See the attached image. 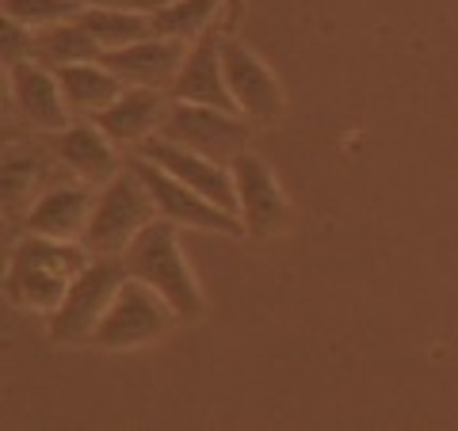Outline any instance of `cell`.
I'll return each mask as SVG.
<instances>
[{"label": "cell", "mask_w": 458, "mask_h": 431, "mask_svg": "<svg viewBox=\"0 0 458 431\" xmlns=\"http://www.w3.org/2000/svg\"><path fill=\"white\" fill-rule=\"evenodd\" d=\"M92 264V252L84 241H57L42 233H20L8 252L4 267V298L23 313H50L62 306L84 267Z\"/></svg>", "instance_id": "6da1fadb"}, {"label": "cell", "mask_w": 458, "mask_h": 431, "mask_svg": "<svg viewBox=\"0 0 458 431\" xmlns=\"http://www.w3.org/2000/svg\"><path fill=\"white\" fill-rule=\"evenodd\" d=\"M176 229H180L176 222L157 214V218L126 244L123 264L134 279L149 283L153 291L176 309L180 325H195V321H203V313H207V298H203V286H199L191 264H188V256L180 249Z\"/></svg>", "instance_id": "7a4b0ae2"}, {"label": "cell", "mask_w": 458, "mask_h": 431, "mask_svg": "<svg viewBox=\"0 0 458 431\" xmlns=\"http://www.w3.org/2000/svg\"><path fill=\"white\" fill-rule=\"evenodd\" d=\"M157 218L153 195L141 183L138 172L126 165L119 176H111L107 183L96 188L92 199V214H89V229H84V244L92 256H123L141 229Z\"/></svg>", "instance_id": "3957f363"}, {"label": "cell", "mask_w": 458, "mask_h": 431, "mask_svg": "<svg viewBox=\"0 0 458 431\" xmlns=\"http://www.w3.org/2000/svg\"><path fill=\"white\" fill-rule=\"evenodd\" d=\"M180 325L176 309L141 279H126L114 294L111 309L104 313V321L92 333V348L99 351H134V348H149V343L165 340L172 328Z\"/></svg>", "instance_id": "277c9868"}, {"label": "cell", "mask_w": 458, "mask_h": 431, "mask_svg": "<svg viewBox=\"0 0 458 431\" xmlns=\"http://www.w3.org/2000/svg\"><path fill=\"white\" fill-rule=\"evenodd\" d=\"M126 279H131V271H126L123 256H92V264L69 283L62 306L50 313V340L69 343V348L89 343Z\"/></svg>", "instance_id": "5b68a950"}, {"label": "cell", "mask_w": 458, "mask_h": 431, "mask_svg": "<svg viewBox=\"0 0 458 431\" xmlns=\"http://www.w3.org/2000/svg\"><path fill=\"white\" fill-rule=\"evenodd\" d=\"M252 126L241 111H225V107H210V104H183L172 99V107L165 114V126L157 134H165L180 146H188L195 153L210 156L214 165L233 168V161L249 149L252 141Z\"/></svg>", "instance_id": "8992f818"}, {"label": "cell", "mask_w": 458, "mask_h": 431, "mask_svg": "<svg viewBox=\"0 0 458 431\" xmlns=\"http://www.w3.org/2000/svg\"><path fill=\"white\" fill-rule=\"evenodd\" d=\"M222 65H225V84L237 111L256 126H276L286 114V92L276 77V69L237 35L222 38Z\"/></svg>", "instance_id": "52a82bcc"}, {"label": "cell", "mask_w": 458, "mask_h": 431, "mask_svg": "<svg viewBox=\"0 0 458 431\" xmlns=\"http://www.w3.org/2000/svg\"><path fill=\"white\" fill-rule=\"evenodd\" d=\"M126 165H131L141 176V183L149 188L153 207H157L161 218L176 222V225H188V229H203V233H225V237H241V233H245V225H241L237 214H229L225 207L210 203L207 195H199L183 180L168 176L165 168H157L153 161H146V156L134 153Z\"/></svg>", "instance_id": "ba28073f"}, {"label": "cell", "mask_w": 458, "mask_h": 431, "mask_svg": "<svg viewBox=\"0 0 458 431\" xmlns=\"http://www.w3.org/2000/svg\"><path fill=\"white\" fill-rule=\"evenodd\" d=\"M233 183H237V218L245 225L249 237H276L291 225L294 210L286 203L276 172L264 156L241 153L233 161Z\"/></svg>", "instance_id": "9c48e42d"}, {"label": "cell", "mask_w": 458, "mask_h": 431, "mask_svg": "<svg viewBox=\"0 0 458 431\" xmlns=\"http://www.w3.org/2000/svg\"><path fill=\"white\" fill-rule=\"evenodd\" d=\"M138 156H146L153 161L157 168H165L168 176L183 180L188 188H195L199 195H207L210 203L225 207L229 214H237V183H233V168L225 165H214L210 156L195 153L188 146H180V141H172L165 134H149L141 146H134Z\"/></svg>", "instance_id": "30bf717a"}, {"label": "cell", "mask_w": 458, "mask_h": 431, "mask_svg": "<svg viewBox=\"0 0 458 431\" xmlns=\"http://www.w3.org/2000/svg\"><path fill=\"white\" fill-rule=\"evenodd\" d=\"M8 73V99L16 104L20 119L31 126V131H42V134H57L65 131L69 123L77 119L73 111L65 104V92H62V80L50 65L35 62V57H27V62H16Z\"/></svg>", "instance_id": "8fae6325"}, {"label": "cell", "mask_w": 458, "mask_h": 431, "mask_svg": "<svg viewBox=\"0 0 458 431\" xmlns=\"http://www.w3.org/2000/svg\"><path fill=\"white\" fill-rule=\"evenodd\" d=\"M188 46L191 42L153 35V38L131 42V46L104 50L99 62H104L123 84H131V89H165V92H172L183 57H188Z\"/></svg>", "instance_id": "7c38bea8"}, {"label": "cell", "mask_w": 458, "mask_h": 431, "mask_svg": "<svg viewBox=\"0 0 458 431\" xmlns=\"http://www.w3.org/2000/svg\"><path fill=\"white\" fill-rule=\"evenodd\" d=\"M92 183L73 180L54 183L47 188L20 218V233H42V237H57V241H81L89 229V214H92Z\"/></svg>", "instance_id": "4fadbf2b"}, {"label": "cell", "mask_w": 458, "mask_h": 431, "mask_svg": "<svg viewBox=\"0 0 458 431\" xmlns=\"http://www.w3.org/2000/svg\"><path fill=\"white\" fill-rule=\"evenodd\" d=\"M50 146L57 153V165L73 180H84V183H92V188L107 183L111 176H119L126 168L119 161V146H114L92 119H73L65 131L50 134Z\"/></svg>", "instance_id": "5bb4252c"}, {"label": "cell", "mask_w": 458, "mask_h": 431, "mask_svg": "<svg viewBox=\"0 0 458 431\" xmlns=\"http://www.w3.org/2000/svg\"><path fill=\"white\" fill-rule=\"evenodd\" d=\"M222 38H225V27H210L207 35H199L191 42L188 57H183V65H180V77H176V84H172V92H168L172 99L237 111L233 96H229V84H225Z\"/></svg>", "instance_id": "9a60e30c"}, {"label": "cell", "mask_w": 458, "mask_h": 431, "mask_svg": "<svg viewBox=\"0 0 458 431\" xmlns=\"http://www.w3.org/2000/svg\"><path fill=\"white\" fill-rule=\"evenodd\" d=\"M172 107V96L165 89H126L119 92V99H114L111 107H104L96 114V126L104 131L114 146H141L149 134H157L165 126V114Z\"/></svg>", "instance_id": "2e32d148"}, {"label": "cell", "mask_w": 458, "mask_h": 431, "mask_svg": "<svg viewBox=\"0 0 458 431\" xmlns=\"http://www.w3.org/2000/svg\"><path fill=\"white\" fill-rule=\"evenodd\" d=\"M50 161H57L54 146H38V141H8L4 146V210L8 218H23V210L47 191L42 183L50 176Z\"/></svg>", "instance_id": "e0dca14e"}, {"label": "cell", "mask_w": 458, "mask_h": 431, "mask_svg": "<svg viewBox=\"0 0 458 431\" xmlns=\"http://www.w3.org/2000/svg\"><path fill=\"white\" fill-rule=\"evenodd\" d=\"M54 73L62 80L65 104L77 119H96V114L104 107H111L114 99H119V92L126 89L104 62H73V65L54 69Z\"/></svg>", "instance_id": "ac0fdd59"}, {"label": "cell", "mask_w": 458, "mask_h": 431, "mask_svg": "<svg viewBox=\"0 0 458 431\" xmlns=\"http://www.w3.org/2000/svg\"><path fill=\"white\" fill-rule=\"evenodd\" d=\"M31 57L42 65H50V69H62V65H73V62H99V57H104V46H99V38L81 23V16H73V20L38 27Z\"/></svg>", "instance_id": "d6986e66"}, {"label": "cell", "mask_w": 458, "mask_h": 431, "mask_svg": "<svg viewBox=\"0 0 458 431\" xmlns=\"http://www.w3.org/2000/svg\"><path fill=\"white\" fill-rule=\"evenodd\" d=\"M218 16H225V0H168L165 8L149 12V23L161 38L195 42L210 27H218Z\"/></svg>", "instance_id": "ffe728a7"}, {"label": "cell", "mask_w": 458, "mask_h": 431, "mask_svg": "<svg viewBox=\"0 0 458 431\" xmlns=\"http://www.w3.org/2000/svg\"><path fill=\"white\" fill-rule=\"evenodd\" d=\"M81 23L99 38L104 50H119L131 42L153 38L149 12H123V8H81Z\"/></svg>", "instance_id": "44dd1931"}, {"label": "cell", "mask_w": 458, "mask_h": 431, "mask_svg": "<svg viewBox=\"0 0 458 431\" xmlns=\"http://www.w3.org/2000/svg\"><path fill=\"white\" fill-rule=\"evenodd\" d=\"M0 8H4L8 20H16L23 27H50V23H62V20H73L81 16V0H0Z\"/></svg>", "instance_id": "7402d4cb"}, {"label": "cell", "mask_w": 458, "mask_h": 431, "mask_svg": "<svg viewBox=\"0 0 458 431\" xmlns=\"http://www.w3.org/2000/svg\"><path fill=\"white\" fill-rule=\"evenodd\" d=\"M31 50H35V31L4 16V23H0V62H4V69H12L16 62H27Z\"/></svg>", "instance_id": "603a6c76"}, {"label": "cell", "mask_w": 458, "mask_h": 431, "mask_svg": "<svg viewBox=\"0 0 458 431\" xmlns=\"http://www.w3.org/2000/svg\"><path fill=\"white\" fill-rule=\"evenodd\" d=\"M245 8H249V0H225V35H237L241 31V20H245Z\"/></svg>", "instance_id": "cb8c5ba5"}]
</instances>
